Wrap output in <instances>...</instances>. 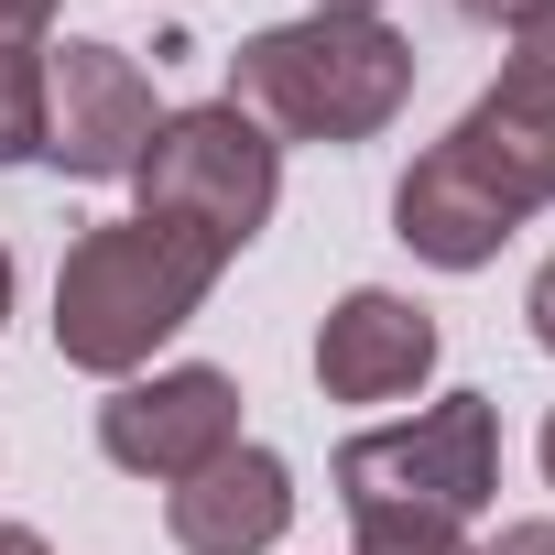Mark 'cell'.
Segmentation results:
<instances>
[{
    "mask_svg": "<svg viewBox=\"0 0 555 555\" xmlns=\"http://www.w3.org/2000/svg\"><path fill=\"white\" fill-rule=\"evenodd\" d=\"M533 207H555V12L522 23L468 120L414 153V175L392 185V240L436 272H479Z\"/></svg>",
    "mask_w": 555,
    "mask_h": 555,
    "instance_id": "1",
    "label": "cell"
},
{
    "mask_svg": "<svg viewBox=\"0 0 555 555\" xmlns=\"http://www.w3.org/2000/svg\"><path fill=\"white\" fill-rule=\"evenodd\" d=\"M414 99V44L382 12H306L229 55V109L272 142H382Z\"/></svg>",
    "mask_w": 555,
    "mask_h": 555,
    "instance_id": "2",
    "label": "cell"
},
{
    "mask_svg": "<svg viewBox=\"0 0 555 555\" xmlns=\"http://www.w3.org/2000/svg\"><path fill=\"white\" fill-rule=\"evenodd\" d=\"M218 250L164 229V218H99L66 240V272H55V349L66 371H99V382H142V360L218 295Z\"/></svg>",
    "mask_w": 555,
    "mask_h": 555,
    "instance_id": "3",
    "label": "cell"
},
{
    "mask_svg": "<svg viewBox=\"0 0 555 555\" xmlns=\"http://www.w3.org/2000/svg\"><path fill=\"white\" fill-rule=\"evenodd\" d=\"M338 512L349 522H479L501 490V414L490 392H447L403 425H371L338 447Z\"/></svg>",
    "mask_w": 555,
    "mask_h": 555,
    "instance_id": "4",
    "label": "cell"
},
{
    "mask_svg": "<svg viewBox=\"0 0 555 555\" xmlns=\"http://www.w3.org/2000/svg\"><path fill=\"white\" fill-rule=\"evenodd\" d=\"M142 207L131 218H164L185 240H207L218 261H240L261 229H272V196H284V142L261 120H240L229 99H196V109H164L153 153L131 164Z\"/></svg>",
    "mask_w": 555,
    "mask_h": 555,
    "instance_id": "5",
    "label": "cell"
},
{
    "mask_svg": "<svg viewBox=\"0 0 555 555\" xmlns=\"http://www.w3.org/2000/svg\"><path fill=\"white\" fill-rule=\"evenodd\" d=\"M153 131H164V99L120 44H55L44 55V164L55 175L109 185L153 153Z\"/></svg>",
    "mask_w": 555,
    "mask_h": 555,
    "instance_id": "6",
    "label": "cell"
},
{
    "mask_svg": "<svg viewBox=\"0 0 555 555\" xmlns=\"http://www.w3.org/2000/svg\"><path fill=\"white\" fill-rule=\"evenodd\" d=\"M99 447H109V468L175 490V479H196L207 457L240 447V382L207 371V360L153 371V382H109V403H99Z\"/></svg>",
    "mask_w": 555,
    "mask_h": 555,
    "instance_id": "7",
    "label": "cell"
},
{
    "mask_svg": "<svg viewBox=\"0 0 555 555\" xmlns=\"http://www.w3.org/2000/svg\"><path fill=\"white\" fill-rule=\"evenodd\" d=\"M425 371H436V317H425L414 295L360 284V295L327 306V327H317V382H327V403H403Z\"/></svg>",
    "mask_w": 555,
    "mask_h": 555,
    "instance_id": "8",
    "label": "cell"
},
{
    "mask_svg": "<svg viewBox=\"0 0 555 555\" xmlns=\"http://www.w3.org/2000/svg\"><path fill=\"white\" fill-rule=\"evenodd\" d=\"M284 522H295V468L250 436L164 490V533L185 555H261V544H284Z\"/></svg>",
    "mask_w": 555,
    "mask_h": 555,
    "instance_id": "9",
    "label": "cell"
},
{
    "mask_svg": "<svg viewBox=\"0 0 555 555\" xmlns=\"http://www.w3.org/2000/svg\"><path fill=\"white\" fill-rule=\"evenodd\" d=\"M44 55L55 0H0V164H44Z\"/></svg>",
    "mask_w": 555,
    "mask_h": 555,
    "instance_id": "10",
    "label": "cell"
},
{
    "mask_svg": "<svg viewBox=\"0 0 555 555\" xmlns=\"http://www.w3.org/2000/svg\"><path fill=\"white\" fill-rule=\"evenodd\" d=\"M360 555H468L457 522H360Z\"/></svg>",
    "mask_w": 555,
    "mask_h": 555,
    "instance_id": "11",
    "label": "cell"
},
{
    "mask_svg": "<svg viewBox=\"0 0 555 555\" xmlns=\"http://www.w3.org/2000/svg\"><path fill=\"white\" fill-rule=\"evenodd\" d=\"M457 12H468V23H490V34H522V23H544V12H555V0H457Z\"/></svg>",
    "mask_w": 555,
    "mask_h": 555,
    "instance_id": "12",
    "label": "cell"
},
{
    "mask_svg": "<svg viewBox=\"0 0 555 555\" xmlns=\"http://www.w3.org/2000/svg\"><path fill=\"white\" fill-rule=\"evenodd\" d=\"M522 317H533V349H555V250H544V272H533V295H522Z\"/></svg>",
    "mask_w": 555,
    "mask_h": 555,
    "instance_id": "13",
    "label": "cell"
},
{
    "mask_svg": "<svg viewBox=\"0 0 555 555\" xmlns=\"http://www.w3.org/2000/svg\"><path fill=\"white\" fill-rule=\"evenodd\" d=\"M479 555H555V522H501V544H479Z\"/></svg>",
    "mask_w": 555,
    "mask_h": 555,
    "instance_id": "14",
    "label": "cell"
},
{
    "mask_svg": "<svg viewBox=\"0 0 555 555\" xmlns=\"http://www.w3.org/2000/svg\"><path fill=\"white\" fill-rule=\"evenodd\" d=\"M0 555H55V544H44L34 522H0Z\"/></svg>",
    "mask_w": 555,
    "mask_h": 555,
    "instance_id": "15",
    "label": "cell"
},
{
    "mask_svg": "<svg viewBox=\"0 0 555 555\" xmlns=\"http://www.w3.org/2000/svg\"><path fill=\"white\" fill-rule=\"evenodd\" d=\"M0 317H12V240H0Z\"/></svg>",
    "mask_w": 555,
    "mask_h": 555,
    "instance_id": "16",
    "label": "cell"
},
{
    "mask_svg": "<svg viewBox=\"0 0 555 555\" xmlns=\"http://www.w3.org/2000/svg\"><path fill=\"white\" fill-rule=\"evenodd\" d=\"M317 12H382V0H317Z\"/></svg>",
    "mask_w": 555,
    "mask_h": 555,
    "instance_id": "17",
    "label": "cell"
},
{
    "mask_svg": "<svg viewBox=\"0 0 555 555\" xmlns=\"http://www.w3.org/2000/svg\"><path fill=\"white\" fill-rule=\"evenodd\" d=\"M544 479H555V414H544Z\"/></svg>",
    "mask_w": 555,
    "mask_h": 555,
    "instance_id": "18",
    "label": "cell"
}]
</instances>
